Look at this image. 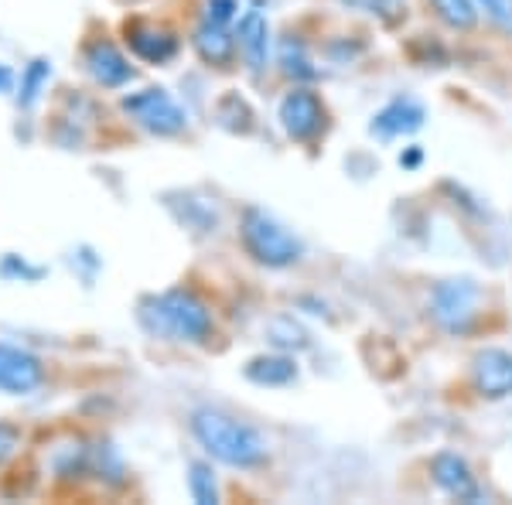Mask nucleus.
Returning a JSON list of instances; mask_svg holds the SVG:
<instances>
[{
    "label": "nucleus",
    "instance_id": "nucleus-28",
    "mask_svg": "<svg viewBox=\"0 0 512 505\" xmlns=\"http://www.w3.org/2000/svg\"><path fill=\"white\" fill-rule=\"evenodd\" d=\"M362 4H366L386 28H393V24H400L407 18V4H403V0H362Z\"/></svg>",
    "mask_w": 512,
    "mask_h": 505
},
{
    "label": "nucleus",
    "instance_id": "nucleus-30",
    "mask_svg": "<svg viewBox=\"0 0 512 505\" xmlns=\"http://www.w3.org/2000/svg\"><path fill=\"white\" fill-rule=\"evenodd\" d=\"M396 161H400V168H403V171H417L420 164H424V147H420V144L403 147V151H400V157H396Z\"/></svg>",
    "mask_w": 512,
    "mask_h": 505
},
{
    "label": "nucleus",
    "instance_id": "nucleus-11",
    "mask_svg": "<svg viewBox=\"0 0 512 505\" xmlns=\"http://www.w3.org/2000/svg\"><path fill=\"white\" fill-rule=\"evenodd\" d=\"M472 389L482 400H509L512 396V352L509 349H489L475 352L472 359Z\"/></svg>",
    "mask_w": 512,
    "mask_h": 505
},
{
    "label": "nucleus",
    "instance_id": "nucleus-31",
    "mask_svg": "<svg viewBox=\"0 0 512 505\" xmlns=\"http://www.w3.org/2000/svg\"><path fill=\"white\" fill-rule=\"evenodd\" d=\"M297 308H311L308 314H328L325 301H318V297H297Z\"/></svg>",
    "mask_w": 512,
    "mask_h": 505
},
{
    "label": "nucleus",
    "instance_id": "nucleus-21",
    "mask_svg": "<svg viewBox=\"0 0 512 505\" xmlns=\"http://www.w3.org/2000/svg\"><path fill=\"white\" fill-rule=\"evenodd\" d=\"M216 123L222 130H229V134H250L253 130V120H256V113H253V106L246 103L239 93H226V96H219V103H216Z\"/></svg>",
    "mask_w": 512,
    "mask_h": 505
},
{
    "label": "nucleus",
    "instance_id": "nucleus-7",
    "mask_svg": "<svg viewBox=\"0 0 512 505\" xmlns=\"http://www.w3.org/2000/svg\"><path fill=\"white\" fill-rule=\"evenodd\" d=\"M82 72L96 89H106V93H117L137 79V69L123 55V48L106 35H96L82 45Z\"/></svg>",
    "mask_w": 512,
    "mask_h": 505
},
{
    "label": "nucleus",
    "instance_id": "nucleus-29",
    "mask_svg": "<svg viewBox=\"0 0 512 505\" xmlns=\"http://www.w3.org/2000/svg\"><path fill=\"white\" fill-rule=\"evenodd\" d=\"M72 263H79V267H86V273H82V277H86V284L96 277L99 270H103V260H99V256H96L93 250H89V246H79V250L72 253Z\"/></svg>",
    "mask_w": 512,
    "mask_h": 505
},
{
    "label": "nucleus",
    "instance_id": "nucleus-9",
    "mask_svg": "<svg viewBox=\"0 0 512 505\" xmlns=\"http://www.w3.org/2000/svg\"><path fill=\"white\" fill-rule=\"evenodd\" d=\"M48 369L45 359L21 345L0 342V393L4 396H31L45 386Z\"/></svg>",
    "mask_w": 512,
    "mask_h": 505
},
{
    "label": "nucleus",
    "instance_id": "nucleus-4",
    "mask_svg": "<svg viewBox=\"0 0 512 505\" xmlns=\"http://www.w3.org/2000/svg\"><path fill=\"white\" fill-rule=\"evenodd\" d=\"M120 110L151 137H181L188 130V110L168 89L147 86L120 99Z\"/></svg>",
    "mask_w": 512,
    "mask_h": 505
},
{
    "label": "nucleus",
    "instance_id": "nucleus-32",
    "mask_svg": "<svg viewBox=\"0 0 512 505\" xmlns=\"http://www.w3.org/2000/svg\"><path fill=\"white\" fill-rule=\"evenodd\" d=\"M11 82H14V72L0 62V93H7V89H11Z\"/></svg>",
    "mask_w": 512,
    "mask_h": 505
},
{
    "label": "nucleus",
    "instance_id": "nucleus-5",
    "mask_svg": "<svg viewBox=\"0 0 512 505\" xmlns=\"http://www.w3.org/2000/svg\"><path fill=\"white\" fill-rule=\"evenodd\" d=\"M478 301H482V287L472 277H448L434 284L427 311L448 335H468L478 318Z\"/></svg>",
    "mask_w": 512,
    "mask_h": 505
},
{
    "label": "nucleus",
    "instance_id": "nucleus-12",
    "mask_svg": "<svg viewBox=\"0 0 512 505\" xmlns=\"http://www.w3.org/2000/svg\"><path fill=\"white\" fill-rule=\"evenodd\" d=\"M427 123V106L414 96H393L383 110L373 113L369 120V134L379 140H396V137H410L417 130H424Z\"/></svg>",
    "mask_w": 512,
    "mask_h": 505
},
{
    "label": "nucleus",
    "instance_id": "nucleus-10",
    "mask_svg": "<svg viewBox=\"0 0 512 505\" xmlns=\"http://www.w3.org/2000/svg\"><path fill=\"white\" fill-rule=\"evenodd\" d=\"M431 478L448 499L454 502H482V485H478L472 465L458 451H437L431 458Z\"/></svg>",
    "mask_w": 512,
    "mask_h": 505
},
{
    "label": "nucleus",
    "instance_id": "nucleus-25",
    "mask_svg": "<svg viewBox=\"0 0 512 505\" xmlns=\"http://www.w3.org/2000/svg\"><path fill=\"white\" fill-rule=\"evenodd\" d=\"M21 444H24V430L18 424H11V420H0V471L18 458Z\"/></svg>",
    "mask_w": 512,
    "mask_h": 505
},
{
    "label": "nucleus",
    "instance_id": "nucleus-20",
    "mask_svg": "<svg viewBox=\"0 0 512 505\" xmlns=\"http://www.w3.org/2000/svg\"><path fill=\"white\" fill-rule=\"evenodd\" d=\"M267 342L291 355L311 349V335L301 328V321H294V314H277V318L267 321Z\"/></svg>",
    "mask_w": 512,
    "mask_h": 505
},
{
    "label": "nucleus",
    "instance_id": "nucleus-18",
    "mask_svg": "<svg viewBox=\"0 0 512 505\" xmlns=\"http://www.w3.org/2000/svg\"><path fill=\"white\" fill-rule=\"evenodd\" d=\"M48 82H52V62L48 59H31L24 65L21 82H18V110H35L38 99L45 96Z\"/></svg>",
    "mask_w": 512,
    "mask_h": 505
},
{
    "label": "nucleus",
    "instance_id": "nucleus-17",
    "mask_svg": "<svg viewBox=\"0 0 512 505\" xmlns=\"http://www.w3.org/2000/svg\"><path fill=\"white\" fill-rule=\"evenodd\" d=\"M277 65L291 82H315L318 79V69H315V59H311L308 45H304L297 35H287L280 38L277 45Z\"/></svg>",
    "mask_w": 512,
    "mask_h": 505
},
{
    "label": "nucleus",
    "instance_id": "nucleus-16",
    "mask_svg": "<svg viewBox=\"0 0 512 505\" xmlns=\"http://www.w3.org/2000/svg\"><path fill=\"white\" fill-rule=\"evenodd\" d=\"M89 468H93V447L82 441V437H69V441L55 444L48 451V475L55 482L76 485L89 475Z\"/></svg>",
    "mask_w": 512,
    "mask_h": 505
},
{
    "label": "nucleus",
    "instance_id": "nucleus-2",
    "mask_svg": "<svg viewBox=\"0 0 512 505\" xmlns=\"http://www.w3.org/2000/svg\"><path fill=\"white\" fill-rule=\"evenodd\" d=\"M188 430L212 461L236 471H256L267 465L270 444L253 424L216 407H198L188 417Z\"/></svg>",
    "mask_w": 512,
    "mask_h": 505
},
{
    "label": "nucleus",
    "instance_id": "nucleus-14",
    "mask_svg": "<svg viewBox=\"0 0 512 505\" xmlns=\"http://www.w3.org/2000/svg\"><path fill=\"white\" fill-rule=\"evenodd\" d=\"M243 376L250 379L253 386H263V389H284V386H294L301 369H297V359L291 352H260L253 355L250 362L243 366Z\"/></svg>",
    "mask_w": 512,
    "mask_h": 505
},
{
    "label": "nucleus",
    "instance_id": "nucleus-8",
    "mask_svg": "<svg viewBox=\"0 0 512 505\" xmlns=\"http://www.w3.org/2000/svg\"><path fill=\"white\" fill-rule=\"evenodd\" d=\"M123 45L144 65H171L181 55V38L168 24L130 18L123 21Z\"/></svg>",
    "mask_w": 512,
    "mask_h": 505
},
{
    "label": "nucleus",
    "instance_id": "nucleus-26",
    "mask_svg": "<svg viewBox=\"0 0 512 505\" xmlns=\"http://www.w3.org/2000/svg\"><path fill=\"white\" fill-rule=\"evenodd\" d=\"M475 4H478V11L495 24V28L512 35V0H475Z\"/></svg>",
    "mask_w": 512,
    "mask_h": 505
},
{
    "label": "nucleus",
    "instance_id": "nucleus-19",
    "mask_svg": "<svg viewBox=\"0 0 512 505\" xmlns=\"http://www.w3.org/2000/svg\"><path fill=\"white\" fill-rule=\"evenodd\" d=\"M89 475H96L106 488H123L130 482L127 465H123V454L110 441L93 444V468H89Z\"/></svg>",
    "mask_w": 512,
    "mask_h": 505
},
{
    "label": "nucleus",
    "instance_id": "nucleus-13",
    "mask_svg": "<svg viewBox=\"0 0 512 505\" xmlns=\"http://www.w3.org/2000/svg\"><path fill=\"white\" fill-rule=\"evenodd\" d=\"M236 45H239V59H243L246 69H250L253 76H260L270 62V21H267V14L256 11V7L243 11L239 28H236Z\"/></svg>",
    "mask_w": 512,
    "mask_h": 505
},
{
    "label": "nucleus",
    "instance_id": "nucleus-15",
    "mask_svg": "<svg viewBox=\"0 0 512 505\" xmlns=\"http://www.w3.org/2000/svg\"><path fill=\"white\" fill-rule=\"evenodd\" d=\"M192 48L198 59L205 65H212V69H229L239 55L233 31H229L226 24H209V21H202L192 31Z\"/></svg>",
    "mask_w": 512,
    "mask_h": 505
},
{
    "label": "nucleus",
    "instance_id": "nucleus-22",
    "mask_svg": "<svg viewBox=\"0 0 512 505\" xmlns=\"http://www.w3.org/2000/svg\"><path fill=\"white\" fill-rule=\"evenodd\" d=\"M437 21L451 31H472L478 24V4L475 0H427Z\"/></svg>",
    "mask_w": 512,
    "mask_h": 505
},
{
    "label": "nucleus",
    "instance_id": "nucleus-1",
    "mask_svg": "<svg viewBox=\"0 0 512 505\" xmlns=\"http://www.w3.org/2000/svg\"><path fill=\"white\" fill-rule=\"evenodd\" d=\"M137 325L158 342L209 345L216 335V314L192 287H168L137 301Z\"/></svg>",
    "mask_w": 512,
    "mask_h": 505
},
{
    "label": "nucleus",
    "instance_id": "nucleus-24",
    "mask_svg": "<svg viewBox=\"0 0 512 505\" xmlns=\"http://www.w3.org/2000/svg\"><path fill=\"white\" fill-rule=\"evenodd\" d=\"M0 277H4V280H21V284H38V280L48 277V267L31 263L28 256L4 253V256H0Z\"/></svg>",
    "mask_w": 512,
    "mask_h": 505
},
{
    "label": "nucleus",
    "instance_id": "nucleus-6",
    "mask_svg": "<svg viewBox=\"0 0 512 505\" xmlns=\"http://www.w3.org/2000/svg\"><path fill=\"white\" fill-rule=\"evenodd\" d=\"M277 120H280V130H284L294 144H315V140L325 134L328 110L315 89L294 86L291 93H284V99H280Z\"/></svg>",
    "mask_w": 512,
    "mask_h": 505
},
{
    "label": "nucleus",
    "instance_id": "nucleus-27",
    "mask_svg": "<svg viewBox=\"0 0 512 505\" xmlns=\"http://www.w3.org/2000/svg\"><path fill=\"white\" fill-rule=\"evenodd\" d=\"M239 18V0H205V11H202V21L209 24H233Z\"/></svg>",
    "mask_w": 512,
    "mask_h": 505
},
{
    "label": "nucleus",
    "instance_id": "nucleus-3",
    "mask_svg": "<svg viewBox=\"0 0 512 505\" xmlns=\"http://www.w3.org/2000/svg\"><path fill=\"white\" fill-rule=\"evenodd\" d=\"M239 243H243V250L253 263H260L267 270H287L294 263H301L304 256L301 239L280 219L263 212L260 205H246L243 215H239Z\"/></svg>",
    "mask_w": 512,
    "mask_h": 505
},
{
    "label": "nucleus",
    "instance_id": "nucleus-23",
    "mask_svg": "<svg viewBox=\"0 0 512 505\" xmlns=\"http://www.w3.org/2000/svg\"><path fill=\"white\" fill-rule=\"evenodd\" d=\"M188 495L198 505H219L222 495H219V478L212 461H192L188 465Z\"/></svg>",
    "mask_w": 512,
    "mask_h": 505
}]
</instances>
